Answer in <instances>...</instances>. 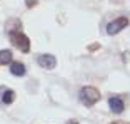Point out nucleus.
I'll return each mask as SVG.
<instances>
[{"label":"nucleus","instance_id":"f257e3e1","mask_svg":"<svg viewBox=\"0 0 130 124\" xmlns=\"http://www.w3.org/2000/svg\"><path fill=\"white\" fill-rule=\"evenodd\" d=\"M78 99H80V102L84 106L88 107V106H93L100 99V92L92 85H87V87H82L80 94H78Z\"/></svg>","mask_w":130,"mask_h":124},{"label":"nucleus","instance_id":"f03ea898","mask_svg":"<svg viewBox=\"0 0 130 124\" xmlns=\"http://www.w3.org/2000/svg\"><path fill=\"white\" fill-rule=\"evenodd\" d=\"M10 40L15 47H19L22 52H28L30 51V40L25 34L22 32H10Z\"/></svg>","mask_w":130,"mask_h":124},{"label":"nucleus","instance_id":"7ed1b4c3","mask_svg":"<svg viewBox=\"0 0 130 124\" xmlns=\"http://www.w3.org/2000/svg\"><path fill=\"white\" fill-rule=\"evenodd\" d=\"M127 25H128V19H127V17H119V19L112 20L107 25V34L108 35H117L119 32H122Z\"/></svg>","mask_w":130,"mask_h":124},{"label":"nucleus","instance_id":"20e7f679","mask_svg":"<svg viewBox=\"0 0 130 124\" xmlns=\"http://www.w3.org/2000/svg\"><path fill=\"white\" fill-rule=\"evenodd\" d=\"M37 62H38V66L43 67V69H54V67L57 66V59H55L52 54H42V55H38Z\"/></svg>","mask_w":130,"mask_h":124},{"label":"nucleus","instance_id":"39448f33","mask_svg":"<svg viewBox=\"0 0 130 124\" xmlns=\"http://www.w3.org/2000/svg\"><path fill=\"white\" fill-rule=\"evenodd\" d=\"M108 106H110V111L115 114H120L125 109V104H123V99H120V97H110L108 99Z\"/></svg>","mask_w":130,"mask_h":124},{"label":"nucleus","instance_id":"423d86ee","mask_svg":"<svg viewBox=\"0 0 130 124\" xmlns=\"http://www.w3.org/2000/svg\"><path fill=\"white\" fill-rule=\"evenodd\" d=\"M10 72L13 74V76H17V77H22V76H25L27 69H25V66H23L22 62H12L10 64Z\"/></svg>","mask_w":130,"mask_h":124},{"label":"nucleus","instance_id":"0eeeda50","mask_svg":"<svg viewBox=\"0 0 130 124\" xmlns=\"http://www.w3.org/2000/svg\"><path fill=\"white\" fill-rule=\"evenodd\" d=\"M13 99H15V92L12 89H5L4 94H2V102H4V104H12Z\"/></svg>","mask_w":130,"mask_h":124},{"label":"nucleus","instance_id":"6e6552de","mask_svg":"<svg viewBox=\"0 0 130 124\" xmlns=\"http://www.w3.org/2000/svg\"><path fill=\"white\" fill-rule=\"evenodd\" d=\"M12 64V52L10 51H0V66Z\"/></svg>","mask_w":130,"mask_h":124},{"label":"nucleus","instance_id":"1a4fd4ad","mask_svg":"<svg viewBox=\"0 0 130 124\" xmlns=\"http://www.w3.org/2000/svg\"><path fill=\"white\" fill-rule=\"evenodd\" d=\"M113 124H125V122H122V121H117V122H113Z\"/></svg>","mask_w":130,"mask_h":124},{"label":"nucleus","instance_id":"9d476101","mask_svg":"<svg viewBox=\"0 0 130 124\" xmlns=\"http://www.w3.org/2000/svg\"><path fill=\"white\" fill-rule=\"evenodd\" d=\"M69 124H78V122H69Z\"/></svg>","mask_w":130,"mask_h":124}]
</instances>
